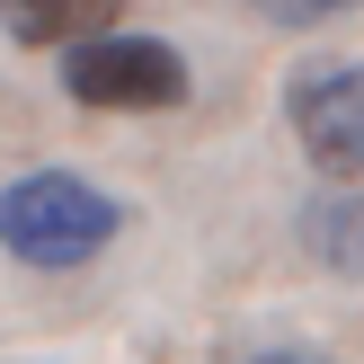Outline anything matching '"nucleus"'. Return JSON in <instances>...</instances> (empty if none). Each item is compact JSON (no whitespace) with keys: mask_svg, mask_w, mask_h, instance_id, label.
Returning <instances> with one entry per match:
<instances>
[{"mask_svg":"<svg viewBox=\"0 0 364 364\" xmlns=\"http://www.w3.org/2000/svg\"><path fill=\"white\" fill-rule=\"evenodd\" d=\"M116 231H124V205L107 187H89V178H71V169H27V178L0 187V249H9L18 267L71 276V267H89Z\"/></svg>","mask_w":364,"mask_h":364,"instance_id":"obj_1","label":"nucleus"},{"mask_svg":"<svg viewBox=\"0 0 364 364\" xmlns=\"http://www.w3.org/2000/svg\"><path fill=\"white\" fill-rule=\"evenodd\" d=\"M63 89L80 107H178L187 98V53L160 45V36H80L63 45Z\"/></svg>","mask_w":364,"mask_h":364,"instance_id":"obj_2","label":"nucleus"},{"mask_svg":"<svg viewBox=\"0 0 364 364\" xmlns=\"http://www.w3.org/2000/svg\"><path fill=\"white\" fill-rule=\"evenodd\" d=\"M284 116H294L302 151L329 178H364V71L355 63H320L284 89Z\"/></svg>","mask_w":364,"mask_h":364,"instance_id":"obj_3","label":"nucleus"},{"mask_svg":"<svg viewBox=\"0 0 364 364\" xmlns=\"http://www.w3.org/2000/svg\"><path fill=\"white\" fill-rule=\"evenodd\" d=\"M124 18V0H0V27L18 45H80Z\"/></svg>","mask_w":364,"mask_h":364,"instance_id":"obj_4","label":"nucleus"},{"mask_svg":"<svg viewBox=\"0 0 364 364\" xmlns=\"http://www.w3.org/2000/svg\"><path fill=\"white\" fill-rule=\"evenodd\" d=\"M302 249L329 276H364V196H320L302 205Z\"/></svg>","mask_w":364,"mask_h":364,"instance_id":"obj_5","label":"nucleus"},{"mask_svg":"<svg viewBox=\"0 0 364 364\" xmlns=\"http://www.w3.org/2000/svg\"><path fill=\"white\" fill-rule=\"evenodd\" d=\"M249 9L267 18V27H320V18H347L364 0H249Z\"/></svg>","mask_w":364,"mask_h":364,"instance_id":"obj_6","label":"nucleus"},{"mask_svg":"<svg viewBox=\"0 0 364 364\" xmlns=\"http://www.w3.org/2000/svg\"><path fill=\"white\" fill-rule=\"evenodd\" d=\"M249 364H329V355H311V347H267V355H249Z\"/></svg>","mask_w":364,"mask_h":364,"instance_id":"obj_7","label":"nucleus"}]
</instances>
